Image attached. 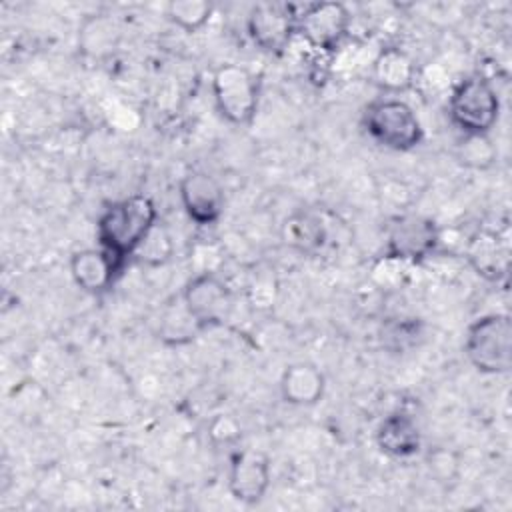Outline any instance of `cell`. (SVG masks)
<instances>
[{
  "label": "cell",
  "mask_w": 512,
  "mask_h": 512,
  "mask_svg": "<svg viewBox=\"0 0 512 512\" xmlns=\"http://www.w3.org/2000/svg\"><path fill=\"white\" fill-rule=\"evenodd\" d=\"M458 160L468 168H488L496 160V150L488 134H464L458 146Z\"/></svg>",
  "instance_id": "cell-22"
},
{
  "label": "cell",
  "mask_w": 512,
  "mask_h": 512,
  "mask_svg": "<svg viewBox=\"0 0 512 512\" xmlns=\"http://www.w3.org/2000/svg\"><path fill=\"white\" fill-rule=\"evenodd\" d=\"M448 114L464 134H488L500 114L498 92L488 78L472 74L452 88Z\"/></svg>",
  "instance_id": "cell-4"
},
{
  "label": "cell",
  "mask_w": 512,
  "mask_h": 512,
  "mask_svg": "<svg viewBox=\"0 0 512 512\" xmlns=\"http://www.w3.org/2000/svg\"><path fill=\"white\" fill-rule=\"evenodd\" d=\"M468 362L482 374H506L512 368V320L508 314L476 318L464 336Z\"/></svg>",
  "instance_id": "cell-2"
},
{
  "label": "cell",
  "mask_w": 512,
  "mask_h": 512,
  "mask_svg": "<svg viewBox=\"0 0 512 512\" xmlns=\"http://www.w3.org/2000/svg\"><path fill=\"white\" fill-rule=\"evenodd\" d=\"M384 256L400 262H420L430 256L440 240L436 222L422 214H398L386 224Z\"/></svg>",
  "instance_id": "cell-6"
},
{
  "label": "cell",
  "mask_w": 512,
  "mask_h": 512,
  "mask_svg": "<svg viewBox=\"0 0 512 512\" xmlns=\"http://www.w3.org/2000/svg\"><path fill=\"white\" fill-rule=\"evenodd\" d=\"M172 250H174V244H172V238L170 234L166 232L164 226L156 224L150 234L144 238V242L138 246V250L134 252L136 260L140 264H146V266H162L164 262L170 260L172 256Z\"/></svg>",
  "instance_id": "cell-21"
},
{
  "label": "cell",
  "mask_w": 512,
  "mask_h": 512,
  "mask_svg": "<svg viewBox=\"0 0 512 512\" xmlns=\"http://www.w3.org/2000/svg\"><path fill=\"white\" fill-rule=\"evenodd\" d=\"M182 302L202 330L222 326L234 308L232 290L216 272H196L182 290Z\"/></svg>",
  "instance_id": "cell-7"
},
{
  "label": "cell",
  "mask_w": 512,
  "mask_h": 512,
  "mask_svg": "<svg viewBox=\"0 0 512 512\" xmlns=\"http://www.w3.org/2000/svg\"><path fill=\"white\" fill-rule=\"evenodd\" d=\"M212 94L218 112L230 124H250L258 108L254 74L238 64H222L212 74Z\"/></svg>",
  "instance_id": "cell-5"
},
{
  "label": "cell",
  "mask_w": 512,
  "mask_h": 512,
  "mask_svg": "<svg viewBox=\"0 0 512 512\" xmlns=\"http://www.w3.org/2000/svg\"><path fill=\"white\" fill-rule=\"evenodd\" d=\"M362 126L380 146L406 152L422 142L424 130L416 112L400 98H378L362 112Z\"/></svg>",
  "instance_id": "cell-3"
},
{
  "label": "cell",
  "mask_w": 512,
  "mask_h": 512,
  "mask_svg": "<svg viewBox=\"0 0 512 512\" xmlns=\"http://www.w3.org/2000/svg\"><path fill=\"white\" fill-rule=\"evenodd\" d=\"M198 332H202V328L198 326L194 316L188 312L182 298H180V302L170 304L164 310L162 320H160V328H158V338L164 344H170V346L188 344L190 340L196 338Z\"/></svg>",
  "instance_id": "cell-19"
},
{
  "label": "cell",
  "mask_w": 512,
  "mask_h": 512,
  "mask_svg": "<svg viewBox=\"0 0 512 512\" xmlns=\"http://www.w3.org/2000/svg\"><path fill=\"white\" fill-rule=\"evenodd\" d=\"M280 236L290 250L300 254H314L326 242V226L314 212L296 210L282 222Z\"/></svg>",
  "instance_id": "cell-17"
},
{
  "label": "cell",
  "mask_w": 512,
  "mask_h": 512,
  "mask_svg": "<svg viewBox=\"0 0 512 512\" xmlns=\"http://www.w3.org/2000/svg\"><path fill=\"white\" fill-rule=\"evenodd\" d=\"M252 42L266 54H282L296 34V14L290 4H256L246 20Z\"/></svg>",
  "instance_id": "cell-9"
},
{
  "label": "cell",
  "mask_w": 512,
  "mask_h": 512,
  "mask_svg": "<svg viewBox=\"0 0 512 512\" xmlns=\"http://www.w3.org/2000/svg\"><path fill=\"white\" fill-rule=\"evenodd\" d=\"M376 444L390 458H410L420 450L422 434L410 414L394 412L376 428Z\"/></svg>",
  "instance_id": "cell-15"
},
{
  "label": "cell",
  "mask_w": 512,
  "mask_h": 512,
  "mask_svg": "<svg viewBox=\"0 0 512 512\" xmlns=\"http://www.w3.org/2000/svg\"><path fill=\"white\" fill-rule=\"evenodd\" d=\"M420 336V324L416 320H400V324H390L382 332V340L392 350H404L416 342Z\"/></svg>",
  "instance_id": "cell-23"
},
{
  "label": "cell",
  "mask_w": 512,
  "mask_h": 512,
  "mask_svg": "<svg viewBox=\"0 0 512 512\" xmlns=\"http://www.w3.org/2000/svg\"><path fill=\"white\" fill-rule=\"evenodd\" d=\"M214 6L206 0H172L166 4V16L188 34L198 32L212 18Z\"/></svg>",
  "instance_id": "cell-20"
},
{
  "label": "cell",
  "mask_w": 512,
  "mask_h": 512,
  "mask_svg": "<svg viewBox=\"0 0 512 512\" xmlns=\"http://www.w3.org/2000/svg\"><path fill=\"white\" fill-rule=\"evenodd\" d=\"M326 378L310 362H296L284 368L280 376V396L292 406H314L322 400Z\"/></svg>",
  "instance_id": "cell-14"
},
{
  "label": "cell",
  "mask_w": 512,
  "mask_h": 512,
  "mask_svg": "<svg viewBox=\"0 0 512 512\" xmlns=\"http://www.w3.org/2000/svg\"><path fill=\"white\" fill-rule=\"evenodd\" d=\"M466 260L474 272L486 280L496 282L508 274V248L492 230H478L468 238Z\"/></svg>",
  "instance_id": "cell-13"
},
{
  "label": "cell",
  "mask_w": 512,
  "mask_h": 512,
  "mask_svg": "<svg viewBox=\"0 0 512 512\" xmlns=\"http://www.w3.org/2000/svg\"><path fill=\"white\" fill-rule=\"evenodd\" d=\"M158 224V210L154 202L144 194H132L128 198L108 204L96 220V240L120 268L134 256L138 246Z\"/></svg>",
  "instance_id": "cell-1"
},
{
  "label": "cell",
  "mask_w": 512,
  "mask_h": 512,
  "mask_svg": "<svg viewBox=\"0 0 512 512\" xmlns=\"http://www.w3.org/2000/svg\"><path fill=\"white\" fill-rule=\"evenodd\" d=\"M370 76L380 90L388 94H400L414 84L416 64L400 48H382L372 62Z\"/></svg>",
  "instance_id": "cell-16"
},
{
  "label": "cell",
  "mask_w": 512,
  "mask_h": 512,
  "mask_svg": "<svg viewBox=\"0 0 512 512\" xmlns=\"http://www.w3.org/2000/svg\"><path fill=\"white\" fill-rule=\"evenodd\" d=\"M270 460L260 450H240L232 456L228 472L230 494L244 504H256L270 486Z\"/></svg>",
  "instance_id": "cell-11"
},
{
  "label": "cell",
  "mask_w": 512,
  "mask_h": 512,
  "mask_svg": "<svg viewBox=\"0 0 512 512\" xmlns=\"http://www.w3.org/2000/svg\"><path fill=\"white\" fill-rule=\"evenodd\" d=\"M430 474H434L440 482L452 480L458 474V456L448 448H436L426 458Z\"/></svg>",
  "instance_id": "cell-24"
},
{
  "label": "cell",
  "mask_w": 512,
  "mask_h": 512,
  "mask_svg": "<svg viewBox=\"0 0 512 512\" xmlns=\"http://www.w3.org/2000/svg\"><path fill=\"white\" fill-rule=\"evenodd\" d=\"M78 42L84 54L92 58H104L114 52L118 44V26L112 18L104 14H94L86 18L78 30Z\"/></svg>",
  "instance_id": "cell-18"
},
{
  "label": "cell",
  "mask_w": 512,
  "mask_h": 512,
  "mask_svg": "<svg viewBox=\"0 0 512 512\" xmlns=\"http://www.w3.org/2000/svg\"><path fill=\"white\" fill-rule=\"evenodd\" d=\"M180 202L192 222L212 226L224 212V190L212 174L192 170L180 180Z\"/></svg>",
  "instance_id": "cell-10"
},
{
  "label": "cell",
  "mask_w": 512,
  "mask_h": 512,
  "mask_svg": "<svg viewBox=\"0 0 512 512\" xmlns=\"http://www.w3.org/2000/svg\"><path fill=\"white\" fill-rule=\"evenodd\" d=\"M296 32L318 50H334L350 28V12L340 2H312L300 6Z\"/></svg>",
  "instance_id": "cell-8"
},
{
  "label": "cell",
  "mask_w": 512,
  "mask_h": 512,
  "mask_svg": "<svg viewBox=\"0 0 512 512\" xmlns=\"http://www.w3.org/2000/svg\"><path fill=\"white\" fill-rule=\"evenodd\" d=\"M116 260L102 248H84L72 254L70 274L76 286L88 294L106 292L120 274Z\"/></svg>",
  "instance_id": "cell-12"
}]
</instances>
